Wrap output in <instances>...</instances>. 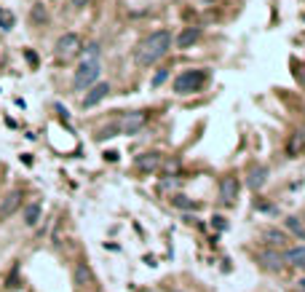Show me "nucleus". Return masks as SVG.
I'll return each mask as SVG.
<instances>
[{
    "mask_svg": "<svg viewBox=\"0 0 305 292\" xmlns=\"http://www.w3.org/2000/svg\"><path fill=\"white\" fill-rule=\"evenodd\" d=\"M169 46H171V32H169V30H156V32H150L147 38H142V41L137 43V49H134V62L142 64V67H147V64L158 62L161 56L169 51Z\"/></svg>",
    "mask_w": 305,
    "mask_h": 292,
    "instance_id": "1",
    "label": "nucleus"
},
{
    "mask_svg": "<svg viewBox=\"0 0 305 292\" xmlns=\"http://www.w3.org/2000/svg\"><path fill=\"white\" fill-rule=\"evenodd\" d=\"M209 81V72L201 67H193V70H185L174 78V91L177 94H196L204 89V83Z\"/></svg>",
    "mask_w": 305,
    "mask_h": 292,
    "instance_id": "2",
    "label": "nucleus"
},
{
    "mask_svg": "<svg viewBox=\"0 0 305 292\" xmlns=\"http://www.w3.org/2000/svg\"><path fill=\"white\" fill-rule=\"evenodd\" d=\"M99 59H91V62H81L78 64V70H75V81H72V86L75 89H91L94 83L99 81Z\"/></svg>",
    "mask_w": 305,
    "mask_h": 292,
    "instance_id": "3",
    "label": "nucleus"
},
{
    "mask_svg": "<svg viewBox=\"0 0 305 292\" xmlns=\"http://www.w3.org/2000/svg\"><path fill=\"white\" fill-rule=\"evenodd\" d=\"M147 121V113H126L121 121H118V131H123V134H137V131L145 126Z\"/></svg>",
    "mask_w": 305,
    "mask_h": 292,
    "instance_id": "4",
    "label": "nucleus"
},
{
    "mask_svg": "<svg viewBox=\"0 0 305 292\" xmlns=\"http://www.w3.org/2000/svg\"><path fill=\"white\" fill-rule=\"evenodd\" d=\"M81 51V38L75 32H64L59 41H56V54L59 56H72Z\"/></svg>",
    "mask_w": 305,
    "mask_h": 292,
    "instance_id": "5",
    "label": "nucleus"
},
{
    "mask_svg": "<svg viewBox=\"0 0 305 292\" xmlns=\"http://www.w3.org/2000/svg\"><path fill=\"white\" fill-rule=\"evenodd\" d=\"M110 94V83H104V81H97L94 86L89 89V94L83 97V107H94V105H99V102L104 99Z\"/></svg>",
    "mask_w": 305,
    "mask_h": 292,
    "instance_id": "6",
    "label": "nucleus"
},
{
    "mask_svg": "<svg viewBox=\"0 0 305 292\" xmlns=\"http://www.w3.org/2000/svg\"><path fill=\"white\" fill-rule=\"evenodd\" d=\"M19 206H22V191H11L3 201H0V223L11 217V214L19 209Z\"/></svg>",
    "mask_w": 305,
    "mask_h": 292,
    "instance_id": "7",
    "label": "nucleus"
},
{
    "mask_svg": "<svg viewBox=\"0 0 305 292\" xmlns=\"http://www.w3.org/2000/svg\"><path fill=\"white\" fill-rule=\"evenodd\" d=\"M265 180H268V166H262V164H254L249 172H246V185H249L252 191H260L265 185Z\"/></svg>",
    "mask_w": 305,
    "mask_h": 292,
    "instance_id": "8",
    "label": "nucleus"
},
{
    "mask_svg": "<svg viewBox=\"0 0 305 292\" xmlns=\"http://www.w3.org/2000/svg\"><path fill=\"white\" fill-rule=\"evenodd\" d=\"M238 180L236 177H225V180L220 182V201H225V204H233L236 199H238Z\"/></svg>",
    "mask_w": 305,
    "mask_h": 292,
    "instance_id": "9",
    "label": "nucleus"
},
{
    "mask_svg": "<svg viewBox=\"0 0 305 292\" xmlns=\"http://www.w3.org/2000/svg\"><path fill=\"white\" fill-rule=\"evenodd\" d=\"M72 281H75V287H91L94 284V271H91L89 263H78V266H75Z\"/></svg>",
    "mask_w": 305,
    "mask_h": 292,
    "instance_id": "10",
    "label": "nucleus"
},
{
    "mask_svg": "<svg viewBox=\"0 0 305 292\" xmlns=\"http://www.w3.org/2000/svg\"><path fill=\"white\" fill-rule=\"evenodd\" d=\"M201 32H204L201 27H185V30L177 35V46H179V49H190L193 43H198Z\"/></svg>",
    "mask_w": 305,
    "mask_h": 292,
    "instance_id": "11",
    "label": "nucleus"
},
{
    "mask_svg": "<svg viewBox=\"0 0 305 292\" xmlns=\"http://www.w3.org/2000/svg\"><path fill=\"white\" fill-rule=\"evenodd\" d=\"M260 263L265 268H271V271H281L284 268V255H279L276 249H265L260 255Z\"/></svg>",
    "mask_w": 305,
    "mask_h": 292,
    "instance_id": "12",
    "label": "nucleus"
},
{
    "mask_svg": "<svg viewBox=\"0 0 305 292\" xmlns=\"http://www.w3.org/2000/svg\"><path fill=\"white\" fill-rule=\"evenodd\" d=\"M262 239L268 241L271 247H287V244H289V236H287V233H284L281 228H265Z\"/></svg>",
    "mask_w": 305,
    "mask_h": 292,
    "instance_id": "13",
    "label": "nucleus"
},
{
    "mask_svg": "<svg viewBox=\"0 0 305 292\" xmlns=\"http://www.w3.org/2000/svg\"><path fill=\"white\" fill-rule=\"evenodd\" d=\"M284 263H289L294 268H305V247H292L284 252Z\"/></svg>",
    "mask_w": 305,
    "mask_h": 292,
    "instance_id": "14",
    "label": "nucleus"
},
{
    "mask_svg": "<svg viewBox=\"0 0 305 292\" xmlns=\"http://www.w3.org/2000/svg\"><path fill=\"white\" fill-rule=\"evenodd\" d=\"M161 164V156L158 153H145V156H139L137 161H134V166L139 169V172H152Z\"/></svg>",
    "mask_w": 305,
    "mask_h": 292,
    "instance_id": "15",
    "label": "nucleus"
},
{
    "mask_svg": "<svg viewBox=\"0 0 305 292\" xmlns=\"http://www.w3.org/2000/svg\"><path fill=\"white\" fill-rule=\"evenodd\" d=\"M41 214H43V206L37 204V201L27 204L24 206V225H30V228H32V225H37V223H41Z\"/></svg>",
    "mask_w": 305,
    "mask_h": 292,
    "instance_id": "16",
    "label": "nucleus"
},
{
    "mask_svg": "<svg viewBox=\"0 0 305 292\" xmlns=\"http://www.w3.org/2000/svg\"><path fill=\"white\" fill-rule=\"evenodd\" d=\"M287 231L294 233L297 239H305V223L300 217H287Z\"/></svg>",
    "mask_w": 305,
    "mask_h": 292,
    "instance_id": "17",
    "label": "nucleus"
},
{
    "mask_svg": "<svg viewBox=\"0 0 305 292\" xmlns=\"http://www.w3.org/2000/svg\"><path fill=\"white\" fill-rule=\"evenodd\" d=\"M81 54V62H91V59H99V43H89Z\"/></svg>",
    "mask_w": 305,
    "mask_h": 292,
    "instance_id": "18",
    "label": "nucleus"
},
{
    "mask_svg": "<svg viewBox=\"0 0 305 292\" xmlns=\"http://www.w3.org/2000/svg\"><path fill=\"white\" fill-rule=\"evenodd\" d=\"M166 78H169V70H158L156 75H152V81H150V86H152V89H158V86H161V83H164Z\"/></svg>",
    "mask_w": 305,
    "mask_h": 292,
    "instance_id": "19",
    "label": "nucleus"
},
{
    "mask_svg": "<svg viewBox=\"0 0 305 292\" xmlns=\"http://www.w3.org/2000/svg\"><path fill=\"white\" fill-rule=\"evenodd\" d=\"M0 24H3V30H11V27H14V16L8 11H0Z\"/></svg>",
    "mask_w": 305,
    "mask_h": 292,
    "instance_id": "20",
    "label": "nucleus"
},
{
    "mask_svg": "<svg viewBox=\"0 0 305 292\" xmlns=\"http://www.w3.org/2000/svg\"><path fill=\"white\" fill-rule=\"evenodd\" d=\"M116 131H118V126H116V124L107 126V129H102V131H99V139H110V137H116Z\"/></svg>",
    "mask_w": 305,
    "mask_h": 292,
    "instance_id": "21",
    "label": "nucleus"
},
{
    "mask_svg": "<svg viewBox=\"0 0 305 292\" xmlns=\"http://www.w3.org/2000/svg\"><path fill=\"white\" fill-rule=\"evenodd\" d=\"M174 204H177V206H185V209H193V204H190V201L185 199V196H177Z\"/></svg>",
    "mask_w": 305,
    "mask_h": 292,
    "instance_id": "22",
    "label": "nucleus"
},
{
    "mask_svg": "<svg viewBox=\"0 0 305 292\" xmlns=\"http://www.w3.org/2000/svg\"><path fill=\"white\" fill-rule=\"evenodd\" d=\"M214 228H217V231H225V228H227V220L217 214V217H214Z\"/></svg>",
    "mask_w": 305,
    "mask_h": 292,
    "instance_id": "23",
    "label": "nucleus"
},
{
    "mask_svg": "<svg viewBox=\"0 0 305 292\" xmlns=\"http://www.w3.org/2000/svg\"><path fill=\"white\" fill-rule=\"evenodd\" d=\"M35 19H37V22H43V19H46V11L41 6H35Z\"/></svg>",
    "mask_w": 305,
    "mask_h": 292,
    "instance_id": "24",
    "label": "nucleus"
},
{
    "mask_svg": "<svg viewBox=\"0 0 305 292\" xmlns=\"http://www.w3.org/2000/svg\"><path fill=\"white\" fill-rule=\"evenodd\" d=\"M70 3H72L75 8H83V6H89V3H91V0H70Z\"/></svg>",
    "mask_w": 305,
    "mask_h": 292,
    "instance_id": "25",
    "label": "nucleus"
},
{
    "mask_svg": "<svg viewBox=\"0 0 305 292\" xmlns=\"http://www.w3.org/2000/svg\"><path fill=\"white\" fill-rule=\"evenodd\" d=\"M300 289H302V292H305V279H302V281H300Z\"/></svg>",
    "mask_w": 305,
    "mask_h": 292,
    "instance_id": "26",
    "label": "nucleus"
},
{
    "mask_svg": "<svg viewBox=\"0 0 305 292\" xmlns=\"http://www.w3.org/2000/svg\"><path fill=\"white\" fill-rule=\"evenodd\" d=\"M204 3H214V0H204Z\"/></svg>",
    "mask_w": 305,
    "mask_h": 292,
    "instance_id": "27",
    "label": "nucleus"
}]
</instances>
